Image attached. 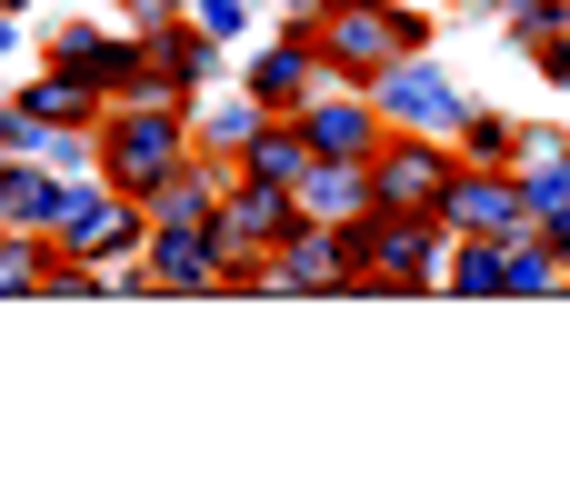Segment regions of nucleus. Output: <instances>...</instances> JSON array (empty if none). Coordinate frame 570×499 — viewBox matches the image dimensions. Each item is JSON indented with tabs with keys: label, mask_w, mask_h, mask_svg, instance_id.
Wrapping results in <instances>:
<instances>
[{
	"label": "nucleus",
	"mask_w": 570,
	"mask_h": 499,
	"mask_svg": "<svg viewBox=\"0 0 570 499\" xmlns=\"http://www.w3.org/2000/svg\"><path fill=\"white\" fill-rule=\"evenodd\" d=\"M531 210H521V170H481V160H461L451 170V190H441V230L461 240V230H521Z\"/></svg>",
	"instance_id": "1a4fd4ad"
},
{
	"label": "nucleus",
	"mask_w": 570,
	"mask_h": 499,
	"mask_svg": "<svg viewBox=\"0 0 570 499\" xmlns=\"http://www.w3.org/2000/svg\"><path fill=\"white\" fill-rule=\"evenodd\" d=\"M100 170L130 190V200H150L170 170H180V100L150 80L130 110H110V130H100Z\"/></svg>",
	"instance_id": "f03ea898"
},
{
	"label": "nucleus",
	"mask_w": 570,
	"mask_h": 499,
	"mask_svg": "<svg viewBox=\"0 0 570 499\" xmlns=\"http://www.w3.org/2000/svg\"><path fill=\"white\" fill-rule=\"evenodd\" d=\"M441 280H451L461 300H491V290H511V240H501V230H461Z\"/></svg>",
	"instance_id": "4468645a"
},
{
	"label": "nucleus",
	"mask_w": 570,
	"mask_h": 499,
	"mask_svg": "<svg viewBox=\"0 0 570 499\" xmlns=\"http://www.w3.org/2000/svg\"><path fill=\"white\" fill-rule=\"evenodd\" d=\"M140 40H150V80H160V90H180V80L210 70V30H160V20H150Z\"/></svg>",
	"instance_id": "f3484780"
},
{
	"label": "nucleus",
	"mask_w": 570,
	"mask_h": 499,
	"mask_svg": "<svg viewBox=\"0 0 570 499\" xmlns=\"http://www.w3.org/2000/svg\"><path fill=\"white\" fill-rule=\"evenodd\" d=\"M321 70H331V60H321V30H311V20H291V30L250 60V90H261L271 110H301V100L321 90Z\"/></svg>",
	"instance_id": "9d476101"
},
{
	"label": "nucleus",
	"mask_w": 570,
	"mask_h": 499,
	"mask_svg": "<svg viewBox=\"0 0 570 499\" xmlns=\"http://www.w3.org/2000/svg\"><path fill=\"white\" fill-rule=\"evenodd\" d=\"M511 30L541 50V40H561V30H570V10H561V0H511Z\"/></svg>",
	"instance_id": "4be33fe9"
},
{
	"label": "nucleus",
	"mask_w": 570,
	"mask_h": 499,
	"mask_svg": "<svg viewBox=\"0 0 570 499\" xmlns=\"http://www.w3.org/2000/svg\"><path fill=\"white\" fill-rule=\"evenodd\" d=\"M351 240H361V260H371V280L381 290H421L431 270H441V210H371V220H351Z\"/></svg>",
	"instance_id": "39448f33"
},
{
	"label": "nucleus",
	"mask_w": 570,
	"mask_h": 499,
	"mask_svg": "<svg viewBox=\"0 0 570 499\" xmlns=\"http://www.w3.org/2000/svg\"><path fill=\"white\" fill-rule=\"evenodd\" d=\"M170 10H180V0H140V20H170Z\"/></svg>",
	"instance_id": "a878e982"
},
{
	"label": "nucleus",
	"mask_w": 570,
	"mask_h": 499,
	"mask_svg": "<svg viewBox=\"0 0 570 499\" xmlns=\"http://www.w3.org/2000/svg\"><path fill=\"white\" fill-rule=\"evenodd\" d=\"M291 120L311 130V150H321V160H371V150L391 140V120H381V100H321V90H311V100H301Z\"/></svg>",
	"instance_id": "9b49d317"
},
{
	"label": "nucleus",
	"mask_w": 570,
	"mask_h": 499,
	"mask_svg": "<svg viewBox=\"0 0 570 499\" xmlns=\"http://www.w3.org/2000/svg\"><path fill=\"white\" fill-rule=\"evenodd\" d=\"M50 240H60L70 260H90V270H100V260H130V250L150 240V200H130L120 180H110V190H70L60 220H50Z\"/></svg>",
	"instance_id": "7ed1b4c3"
},
{
	"label": "nucleus",
	"mask_w": 570,
	"mask_h": 499,
	"mask_svg": "<svg viewBox=\"0 0 570 499\" xmlns=\"http://www.w3.org/2000/svg\"><path fill=\"white\" fill-rule=\"evenodd\" d=\"M311 30H321V60L341 80H381L391 60L431 50V20L401 10V0H331V10H311Z\"/></svg>",
	"instance_id": "f257e3e1"
},
{
	"label": "nucleus",
	"mask_w": 570,
	"mask_h": 499,
	"mask_svg": "<svg viewBox=\"0 0 570 499\" xmlns=\"http://www.w3.org/2000/svg\"><path fill=\"white\" fill-rule=\"evenodd\" d=\"M0 160H10V150H0Z\"/></svg>",
	"instance_id": "c756f323"
},
{
	"label": "nucleus",
	"mask_w": 570,
	"mask_h": 499,
	"mask_svg": "<svg viewBox=\"0 0 570 499\" xmlns=\"http://www.w3.org/2000/svg\"><path fill=\"white\" fill-rule=\"evenodd\" d=\"M190 10H200V30H210V40H230V30L250 20V0H190Z\"/></svg>",
	"instance_id": "5701e85b"
},
{
	"label": "nucleus",
	"mask_w": 570,
	"mask_h": 499,
	"mask_svg": "<svg viewBox=\"0 0 570 499\" xmlns=\"http://www.w3.org/2000/svg\"><path fill=\"white\" fill-rule=\"evenodd\" d=\"M451 140H461V160H481V170H511V160H521V130H511V120H491V110H461V130H451Z\"/></svg>",
	"instance_id": "aec40b11"
},
{
	"label": "nucleus",
	"mask_w": 570,
	"mask_h": 499,
	"mask_svg": "<svg viewBox=\"0 0 570 499\" xmlns=\"http://www.w3.org/2000/svg\"><path fill=\"white\" fill-rule=\"evenodd\" d=\"M541 70H551V80L570 90V30H561V40H541Z\"/></svg>",
	"instance_id": "b1692460"
},
{
	"label": "nucleus",
	"mask_w": 570,
	"mask_h": 499,
	"mask_svg": "<svg viewBox=\"0 0 570 499\" xmlns=\"http://www.w3.org/2000/svg\"><path fill=\"white\" fill-rule=\"evenodd\" d=\"M351 260H361V240H351L341 220H301V230L271 250V270H250V280H261V290H341ZM230 280H240V270H230Z\"/></svg>",
	"instance_id": "423d86ee"
},
{
	"label": "nucleus",
	"mask_w": 570,
	"mask_h": 499,
	"mask_svg": "<svg viewBox=\"0 0 570 499\" xmlns=\"http://www.w3.org/2000/svg\"><path fill=\"white\" fill-rule=\"evenodd\" d=\"M451 170H461V150H451L441 130H391V140L371 150V200H381V210H441Z\"/></svg>",
	"instance_id": "20e7f679"
},
{
	"label": "nucleus",
	"mask_w": 570,
	"mask_h": 499,
	"mask_svg": "<svg viewBox=\"0 0 570 499\" xmlns=\"http://www.w3.org/2000/svg\"><path fill=\"white\" fill-rule=\"evenodd\" d=\"M291 10H301V20H311V10H331V0H291Z\"/></svg>",
	"instance_id": "cd10ccee"
},
{
	"label": "nucleus",
	"mask_w": 570,
	"mask_h": 499,
	"mask_svg": "<svg viewBox=\"0 0 570 499\" xmlns=\"http://www.w3.org/2000/svg\"><path fill=\"white\" fill-rule=\"evenodd\" d=\"M511 290H531V300H541V290H561V250H551V230H541V220H521V230H511Z\"/></svg>",
	"instance_id": "6ab92c4d"
},
{
	"label": "nucleus",
	"mask_w": 570,
	"mask_h": 499,
	"mask_svg": "<svg viewBox=\"0 0 570 499\" xmlns=\"http://www.w3.org/2000/svg\"><path fill=\"white\" fill-rule=\"evenodd\" d=\"M210 230H220V250H230V270H240V250H281V240L301 230V190H281V180H240V190H220Z\"/></svg>",
	"instance_id": "0eeeda50"
},
{
	"label": "nucleus",
	"mask_w": 570,
	"mask_h": 499,
	"mask_svg": "<svg viewBox=\"0 0 570 499\" xmlns=\"http://www.w3.org/2000/svg\"><path fill=\"white\" fill-rule=\"evenodd\" d=\"M301 170H311V130L281 110V120H271V130L240 150V180H281V190H301Z\"/></svg>",
	"instance_id": "2eb2a0df"
},
{
	"label": "nucleus",
	"mask_w": 570,
	"mask_h": 499,
	"mask_svg": "<svg viewBox=\"0 0 570 499\" xmlns=\"http://www.w3.org/2000/svg\"><path fill=\"white\" fill-rule=\"evenodd\" d=\"M10 40H20V30H10V10H0V60H10Z\"/></svg>",
	"instance_id": "bb28decb"
},
{
	"label": "nucleus",
	"mask_w": 570,
	"mask_h": 499,
	"mask_svg": "<svg viewBox=\"0 0 570 499\" xmlns=\"http://www.w3.org/2000/svg\"><path fill=\"white\" fill-rule=\"evenodd\" d=\"M0 10H20V0H0Z\"/></svg>",
	"instance_id": "c85d7f7f"
},
{
	"label": "nucleus",
	"mask_w": 570,
	"mask_h": 499,
	"mask_svg": "<svg viewBox=\"0 0 570 499\" xmlns=\"http://www.w3.org/2000/svg\"><path fill=\"white\" fill-rule=\"evenodd\" d=\"M381 200H371V160H321L311 150V170H301V220H371Z\"/></svg>",
	"instance_id": "f8f14e48"
},
{
	"label": "nucleus",
	"mask_w": 570,
	"mask_h": 499,
	"mask_svg": "<svg viewBox=\"0 0 570 499\" xmlns=\"http://www.w3.org/2000/svg\"><path fill=\"white\" fill-rule=\"evenodd\" d=\"M50 260H60V250H50L40 230H0V290H40Z\"/></svg>",
	"instance_id": "412c9836"
},
{
	"label": "nucleus",
	"mask_w": 570,
	"mask_h": 499,
	"mask_svg": "<svg viewBox=\"0 0 570 499\" xmlns=\"http://www.w3.org/2000/svg\"><path fill=\"white\" fill-rule=\"evenodd\" d=\"M511 170H521V210H531V220L570 210V150H561V140H521Z\"/></svg>",
	"instance_id": "dca6fc26"
},
{
	"label": "nucleus",
	"mask_w": 570,
	"mask_h": 499,
	"mask_svg": "<svg viewBox=\"0 0 570 499\" xmlns=\"http://www.w3.org/2000/svg\"><path fill=\"white\" fill-rule=\"evenodd\" d=\"M60 200H70V180H60V170H20V150L0 160V230H50V220H60Z\"/></svg>",
	"instance_id": "ddd939ff"
},
{
	"label": "nucleus",
	"mask_w": 570,
	"mask_h": 499,
	"mask_svg": "<svg viewBox=\"0 0 570 499\" xmlns=\"http://www.w3.org/2000/svg\"><path fill=\"white\" fill-rule=\"evenodd\" d=\"M541 230H551V250H561V270H570V210H551Z\"/></svg>",
	"instance_id": "393cba45"
},
{
	"label": "nucleus",
	"mask_w": 570,
	"mask_h": 499,
	"mask_svg": "<svg viewBox=\"0 0 570 499\" xmlns=\"http://www.w3.org/2000/svg\"><path fill=\"white\" fill-rule=\"evenodd\" d=\"M371 100H381L391 130H461V90H451V70H431L421 50L391 60V70L371 80Z\"/></svg>",
	"instance_id": "6e6552de"
},
{
	"label": "nucleus",
	"mask_w": 570,
	"mask_h": 499,
	"mask_svg": "<svg viewBox=\"0 0 570 499\" xmlns=\"http://www.w3.org/2000/svg\"><path fill=\"white\" fill-rule=\"evenodd\" d=\"M210 210H220V170H190V160H180V170L150 190V220H210Z\"/></svg>",
	"instance_id": "a211bd4d"
}]
</instances>
